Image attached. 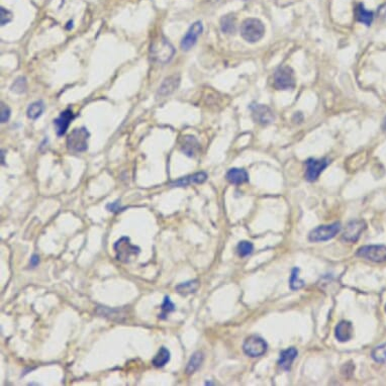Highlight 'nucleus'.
I'll list each match as a JSON object with an SVG mask.
<instances>
[{"instance_id":"29","label":"nucleus","mask_w":386,"mask_h":386,"mask_svg":"<svg viewBox=\"0 0 386 386\" xmlns=\"http://www.w3.org/2000/svg\"><path fill=\"white\" fill-rule=\"evenodd\" d=\"M161 310H162V314L159 315V318L162 319V320L166 319V315H167V314L172 313V312L175 311L174 303L171 301V299H170L169 296H165L164 302H163V305H162V307H161Z\"/></svg>"},{"instance_id":"18","label":"nucleus","mask_w":386,"mask_h":386,"mask_svg":"<svg viewBox=\"0 0 386 386\" xmlns=\"http://www.w3.org/2000/svg\"><path fill=\"white\" fill-rule=\"evenodd\" d=\"M297 355H298V352L295 348H289L287 350L282 351L280 353V358H279V361H278L279 366L283 370H286V371L290 370L291 365H292L293 361L295 360Z\"/></svg>"},{"instance_id":"6","label":"nucleus","mask_w":386,"mask_h":386,"mask_svg":"<svg viewBox=\"0 0 386 386\" xmlns=\"http://www.w3.org/2000/svg\"><path fill=\"white\" fill-rule=\"evenodd\" d=\"M341 231V224L340 223H334L332 225L327 226H320L313 230L310 233L309 240L311 242H324L333 239L338 235Z\"/></svg>"},{"instance_id":"25","label":"nucleus","mask_w":386,"mask_h":386,"mask_svg":"<svg viewBox=\"0 0 386 386\" xmlns=\"http://www.w3.org/2000/svg\"><path fill=\"white\" fill-rule=\"evenodd\" d=\"M220 27L222 31L227 34H232L236 29V18L234 15H226L220 20Z\"/></svg>"},{"instance_id":"16","label":"nucleus","mask_w":386,"mask_h":386,"mask_svg":"<svg viewBox=\"0 0 386 386\" xmlns=\"http://www.w3.org/2000/svg\"><path fill=\"white\" fill-rule=\"evenodd\" d=\"M354 328L350 322L342 321L340 322L335 328V336L336 339L340 342H348L353 337Z\"/></svg>"},{"instance_id":"38","label":"nucleus","mask_w":386,"mask_h":386,"mask_svg":"<svg viewBox=\"0 0 386 386\" xmlns=\"http://www.w3.org/2000/svg\"><path fill=\"white\" fill-rule=\"evenodd\" d=\"M211 1H217V0H211Z\"/></svg>"},{"instance_id":"37","label":"nucleus","mask_w":386,"mask_h":386,"mask_svg":"<svg viewBox=\"0 0 386 386\" xmlns=\"http://www.w3.org/2000/svg\"><path fill=\"white\" fill-rule=\"evenodd\" d=\"M212 384H213L212 382H206V383H205V385H212Z\"/></svg>"},{"instance_id":"36","label":"nucleus","mask_w":386,"mask_h":386,"mask_svg":"<svg viewBox=\"0 0 386 386\" xmlns=\"http://www.w3.org/2000/svg\"><path fill=\"white\" fill-rule=\"evenodd\" d=\"M1 157H2V165H4V152H1Z\"/></svg>"},{"instance_id":"34","label":"nucleus","mask_w":386,"mask_h":386,"mask_svg":"<svg viewBox=\"0 0 386 386\" xmlns=\"http://www.w3.org/2000/svg\"><path fill=\"white\" fill-rule=\"evenodd\" d=\"M40 262V258L38 255H34L32 258H31V267L35 268Z\"/></svg>"},{"instance_id":"20","label":"nucleus","mask_w":386,"mask_h":386,"mask_svg":"<svg viewBox=\"0 0 386 386\" xmlns=\"http://www.w3.org/2000/svg\"><path fill=\"white\" fill-rule=\"evenodd\" d=\"M355 17L359 22L369 26L373 21L374 13L372 11L367 10L362 3H359L355 8Z\"/></svg>"},{"instance_id":"10","label":"nucleus","mask_w":386,"mask_h":386,"mask_svg":"<svg viewBox=\"0 0 386 386\" xmlns=\"http://www.w3.org/2000/svg\"><path fill=\"white\" fill-rule=\"evenodd\" d=\"M250 109L252 112V117L254 121L263 126H267L274 122L275 115L273 110L264 104H252L250 106Z\"/></svg>"},{"instance_id":"35","label":"nucleus","mask_w":386,"mask_h":386,"mask_svg":"<svg viewBox=\"0 0 386 386\" xmlns=\"http://www.w3.org/2000/svg\"><path fill=\"white\" fill-rule=\"evenodd\" d=\"M382 130H383V132L386 134V118L383 120V123H382Z\"/></svg>"},{"instance_id":"27","label":"nucleus","mask_w":386,"mask_h":386,"mask_svg":"<svg viewBox=\"0 0 386 386\" xmlns=\"http://www.w3.org/2000/svg\"><path fill=\"white\" fill-rule=\"evenodd\" d=\"M298 273H299V269L298 268H293L292 269L291 277H290V280H289V285H290V288L292 290L299 289V288L305 286V284H306L305 281L299 278Z\"/></svg>"},{"instance_id":"30","label":"nucleus","mask_w":386,"mask_h":386,"mask_svg":"<svg viewBox=\"0 0 386 386\" xmlns=\"http://www.w3.org/2000/svg\"><path fill=\"white\" fill-rule=\"evenodd\" d=\"M26 90V79L24 77L17 78L11 86V91L14 93H24Z\"/></svg>"},{"instance_id":"8","label":"nucleus","mask_w":386,"mask_h":386,"mask_svg":"<svg viewBox=\"0 0 386 386\" xmlns=\"http://www.w3.org/2000/svg\"><path fill=\"white\" fill-rule=\"evenodd\" d=\"M267 343L265 340H263L259 336H250L249 338H247L244 345H243V350L246 355L256 358L264 355L267 351Z\"/></svg>"},{"instance_id":"14","label":"nucleus","mask_w":386,"mask_h":386,"mask_svg":"<svg viewBox=\"0 0 386 386\" xmlns=\"http://www.w3.org/2000/svg\"><path fill=\"white\" fill-rule=\"evenodd\" d=\"M207 178V174L205 172H198L192 175H188L185 177H182L178 180H175L170 183L171 187H185L192 184H201L203 183Z\"/></svg>"},{"instance_id":"2","label":"nucleus","mask_w":386,"mask_h":386,"mask_svg":"<svg viewBox=\"0 0 386 386\" xmlns=\"http://www.w3.org/2000/svg\"><path fill=\"white\" fill-rule=\"evenodd\" d=\"M265 34V26L260 19L247 18L241 25V36L248 43L260 41Z\"/></svg>"},{"instance_id":"31","label":"nucleus","mask_w":386,"mask_h":386,"mask_svg":"<svg viewBox=\"0 0 386 386\" xmlns=\"http://www.w3.org/2000/svg\"><path fill=\"white\" fill-rule=\"evenodd\" d=\"M0 15H1L0 16V22H1V25H5L12 20V13L4 7L0 8Z\"/></svg>"},{"instance_id":"11","label":"nucleus","mask_w":386,"mask_h":386,"mask_svg":"<svg viewBox=\"0 0 386 386\" xmlns=\"http://www.w3.org/2000/svg\"><path fill=\"white\" fill-rule=\"evenodd\" d=\"M365 229H366V223L363 219L351 220L345 229L343 240H345L346 242L355 243L359 240L360 236L365 231Z\"/></svg>"},{"instance_id":"15","label":"nucleus","mask_w":386,"mask_h":386,"mask_svg":"<svg viewBox=\"0 0 386 386\" xmlns=\"http://www.w3.org/2000/svg\"><path fill=\"white\" fill-rule=\"evenodd\" d=\"M180 148L186 156L193 157L199 150V143L195 136L185 135L180 141Z\"/></svg>"},{"instance_id":"3","label":"nucleus","mask_w":386,"mask_h":386,"mask_svg":"<svg viewBox=\"0 0 386 386\" xmlns=\"http://www.w3.org/2000/svg\"><path fill=\"white\" fill-rule=\"evenodd\" d=\"M114 249L117 254V259L123 263H129L133 257L140 254L141 249L130 243L129 238L123 237L116 242Z\"/></svg>"},{"instance_id":"17","label":"nucleus","mask_w":386,"mask_h":386,"mask_svg":"<svg viewBox=\"0 0 386 386\" xmlns=\"http://www.w3.org/2000/svg\"><path fill=\"white\" fill-rule=\"evenodd\" d=\"M180 83L179 75H172L163 81V83L159 87L158 95L160 96H167L174 92Z\"/></svg>"},{"instance_id":"9","label":"nucleus","mask_w":386,"mask_h":386,"mask_svg":"<svg viewBox=\"0 0 386 386\" xmlns=\"http://www.w3.org/2000/svg\"><path fill=\"white\" fill-rule=\"evenodd\" d=\"M328 160L325 158L322 159H314L311 158L306 162V179L310 182L318 180L322 171L327 167Z\"/></svg>"},{"instance_id":"32","label":"nucleus","mask_w":386,"mask_h":386,"mask_svg":"<svg viewBox=\"0 0 386 386\" xmlns=\"http://www.w3.org/2000/svg\"><path fill=\"white\" fill-rule=\"evenodd\" d=\"M10 118V108L5 105L4 103H1V115H0V121L2 124L8 122Z\"/></svg>"},{"instance_id":"12","label":"nucleus","mask_w":386,"mask_h":386,"mask_svg":"<svg viewBox=\"0 0 386 386\" xmlns=\"http://www.w3.org/2000/svg\"><path fill=\"white\" fill-rule=\"evenodd\" d=\"M203 31V25L201 21H196L193 23L190 27L186 35L183 37L181 41V49L183 51H189L193 46L196 44V41L198 37L201 35Z\"/></svg>"},{"instance_id":"23","label":"nucleus","mask_w":386,"mask_h":386,"mask_svg":"<svg viewBox=\"0 0 386 386\" xmlns=\"http://www.w3.org/2000/svg\"><path fill=\"white\" fill-rule=\"evenodd\" d=\"M199 287V281L198 280H190L184 283H181L176 286V291L182 295H187L190 293L195 292L197 288Z\"/></svg>"},{"instance_id":"33","label":"nucleus","mask_w":386,"mask_h":386,"mask_svg":"<svg viewBox=\"0 0 386 386\" xmlns=\"http://www.w3.org/2000/svg\"><path fill=\"white\" fill-rule=\"evenodd\" d=\"M106 208H107L109 211H112V212H120V211H122V210L124 209L123 207H121L120 201H119V200L107 204V205H106Z\"/></svg>"},{"instance_id":"13","label":"nucleus","mask_w":386,"mask_h":386,"mask_svg":"<svg viewBox=\"0 0 386 386\" xmlns=\"http://www.w3.org/2000/svg\"><path fill=\"white\" fill-rule=\"evenodd\" d=\"M75 119L74 114L72 113L71 109H66L65 112L61 113L60 117H58L56 120H54V126L56 128V132L59 136L66 133L70 124Z\"/></svg>"},{"instance_id":"5","label":"nucleus","mask_w":386,"mask_h":386,"mask_svg":"<svg viewBox=\"0 0 386 386\" xmlns=\"http://www.w3.org/2000/svg\"><path fill=\"white\" fill-rule=\"evenodd\" d=\"M274 87L278 90L292 89L295 86L294 72L289 66H281L274 73Z\"/></svg>"},{"instance_id":"7","label":"nucleus","mask_w":386,"mask_h":386,"mask_svg":"<svg viewBox=\"0 0 386 386\" xmlns=\"http://www.w3.org/2000/svg\"><path fill=\"white\" fill-rule=\"evenodd\" d=\"M358 257L366 260L380 263L386 261V246L383 245H370L364 246L357 251Z\"/></svg>"},{"instance_id":"4","label":"nucleus","mask_w":386,"mask_h":386,"mask_svg":"<svg viewBox=\"0 0 386 386\" xmlns=\"http://www.w3.org/2000/svg\"><path fill=\"white\" fill-rule=\"evenodd\" d=\"M90 133L85 128L75 129L68 136L67 147L72 153H81L87 150Z\"/></svg>"},{"instance_id":"22","label":"nucleus","mask_w":386,"mask_h":386,"mask_svg":"<svg viewBox=\"0 0 386 386\" xmlns=\"http://www.w3.org/2000/svg\"><path fill=\"white\" fill-rule=\"evenodd\" d=\"M203 361V354L200 353V352H196L192 355V357L190 358V360L187 364V368H186V372L187 374H192L194 373L201 365Z\"/></svg>"},{"instance_id":"39","label":"nucleus","mask_w":386,"mask_h":386,"mask_svg":"<svg viewBox=\"0 0 386 386\" xmlns=\"http://www.w3.org/2000/svg\"><path fill=\"white\" fill-rule=\"evenodd\" d=\"M385 312H386V306H385Z\"/></svg>"},{"instance_id":"28","label":"nucleus","mask_w":386,"mask_h":386,"mask_svg":"<svg viewBox=\"0 0 386 386\" xmlns=\"http://www.w3.org/2000/svg\"><path fill=\"white\" fill-rule=\"evenodd\" d=\"M372 358L378 363H386V344L376 347L372 352Z\"/></svg>"},{"instance_id":"26","label":"nucleus","mask_w":386,"mask_h":386,"mask_svg":"<svg viewBox=\"0 0 386 386\" xmlns=\"http://www.w3.org/2000/svg\"><path fill=\"white\" fill-rule=\"evenodd\" d=\"M254 250V246L251 242L248 241H242L239 243L237 247V251L240 257H247L249 256Z\"/></svg>"},{"instance_id":"21","label":"nucleus","mask_w":386,"mask_h":386,"mask_svg":"<svg viewBox=\"0 0 386 386\" xmlns=\"http://www.w3.org/2000/svg\"><path fill=\"white\" fill-rule=\"evenodd\" d=\"M169 360H170L169 350L165 347H162V348H160V350L158 351V353L154 357L152 363L156 367H163L169 362Z\"/></svg>"},{"instance_id":"24","label":"nucleus","mask_w":386,"mask_h":386,"mask_svg":"<svg viewBox=\"0 0 386 386\" xmlns=\"http://www.w3.org/2000/svg\"><path fill=\"white\" fill-rule=\"evenodd\" d=\"M44 103L42 101H36L32 103L29 108H27V117L31 120H37L39 117L42 116L44 112Z\"/></svg>"},{"instance_id":"19","label":"nucleus","mask_w":386,"mask_h":386,"mask_svg":"<svg viewBox=\"0 0 386 386\" xmlns=\"http://www.w3.org/2000/svg\"><path fill=\"white\" fill-rule=\"evenodd\" d=\"M226 178L230 183L239 185L249 181V174H248V172L244 169L233 168L228 171Z\"/></svg>"},{"instance_id":"1","label":"nucleus","mask_w":386,"mask_h":386,"mask_svg":"<svg viewBox=\"0 0 386 386\" xmlns=\"http://www.w3.org/2000/svg\"><path fill=\"white\" fill-rule=\"evenodd\" d=\"M175 54L174 47L165 38H160L159 40L153 41L150 47V55L153 61L166 64L168 63Z\"/></svg>"}]
</instances>
